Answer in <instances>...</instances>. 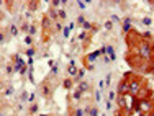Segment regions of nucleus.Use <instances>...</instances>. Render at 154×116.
I'll list each match as a JSON object with an SVG mask.
<instances>
[{
  "instance_id": "27",
  "label": "nucleus",
  "mask_w": 154,
  "mask_h": 116,
  "mask_svg": "<svg viewBox=\"0 0 154 116\" xmlns=\"http://www.w3.org/2000/svg\"><path fill=\"white\" fill-rule=\"evenodd\" d=\"M35 34H36V25H31L30 31H28V36H35Z\"/></svg>"
},
{
  "instance_id": "22",
  "label": "nucleus",
  "mask_w": 154,
  "mask_h": 116,
  "mask_svg": "<svg viewBox=\"0 0 154 116\" xmlns=\"http://www.w3.org/2000/svg\"><path fill=\"white\" fill-rule=\"evenodd\" d=\"M38 105L36 103H31V106H30V115H35V113H38Z\"/></svg>"
},
{
  "instance_id": "42",
  "label": "nucleus",
  "mask_w": 154,
  "mask_h": 116,
  "mask_svg": "<svg viewBox=\"0 0 154 116\" xmlns=\"http://www.w3.org/2000/svg\"><path fill=\"white\" fill-rule=\"evenodd\" d=\"M112 21H120V18L116 15H112Z\"/></svg>"
},
{
  "instance_id": "29",
  "label": "nucleus",
  "mask_w": 154,
  "mask_h": 116,
  "mask_svg": "<svg viewBox=\"0 0 154 116\" xmlns=\"http://www.w3.org/2000/svg\"><path fill=\"white\" fill-rule=\"evenodd\" d=\"M89 116H98V110L95 106H92L90 108V113H89Z\"/></svg>"
},
{
  "instance_id": "45",
  "label": "nucleus",
  "mask_w": 154,
  "mask_h": 116,
  "mask_svg": "<svg viewBox=\"0 0 154 116\" xmlns=\"http://www.w3.org/2000/svg\"><path fill=\"white\" fill-rule=\"evenodd\" d=\"M87 116H89V115H87Z\"/></svg>"
},
{
  "instance_id": "44",
  "label": "nucleus",
  "mask_w": 154,
  "mask_h": 116,
  "mask_svg": "<svg viewBox=\"0 0 154 116\" xmlns=\"http://www.w3.org/2000/svg\"><path fill=\"white\" fill-rule=\"evenodd\" d=\"M39 116H51V115H39Z\"/></svg>"
},
{
  "instance_id": "35",
  "label": "nucleus",
  "mask_w": 154,
  "mask_h": 116,
  "mask_svg": "<svg viewBox=\"0 0 154 116\" xmlns=\"http://www.w3.org/2000/svg\"><path fill=\"white\" fill-rule=\"evenodd\" d=\"M152 38V34L149 33V31H146V33H143V39H146V41H148V39H151Z\"/></svg>"
},
{
  "instance_id": "36",
  "label": "nucleus",
  "mask_w": 154,
  "mask_h": 116,
  "mask_svg": "<svg viewBox=\"0 0 154 116\" xmlns=\"http://www.w3.org/2000/svg\"><path fill=\"white\" fill-rule=\"evenodd\" d=\"M112 28H113V21H107V23H105V30L110 31Z\"/></svg>"
},
{
  "instance_id": "17",
  "label": "nucleus",
  "mask_w": 154,
  "mask_h": 116,
  "mask_svg": "<svg viewBox=\"0 0 154 116\" xmlns=\"http://www.w3.org/2000/svg\"><path fill=\"white\" fill-rule=\"evenodd\" d=\"M30 98V93L26 92V90H21V95H20V103H25V101H28Z\"/></svg>"
},
{
  "instance_id": "5",
  "label": "nucleus",
  "mask_w": 154,
  "mask_h": 116,
  "mask_svg": "<svg viewBox=\"0 0 154 116\" xmlns=\"http://www.w3.org/2000/svg\"><path fill=\"white\" fill-rule=\"evenodd\" d=\"M118 95H130V82L126 79H122L118 82Z\"/></svg>"
},
{
  "instance_id": "16",
  "label": "nucleus",
  "mask_w": 154,
  "mask_h": 116,
  "mask_svg": "<svg viewBox=\"0 0 154 116\" xmlns=\"http://www.w3.org/2000/svg\"><path fill=\"white\" fill-rule=\"evenodd\" d=\"M57 70H59V66H57V64H54V66L51 67V72H49V75H48V79L56 77V75H57Z\"/></svg>"
},
{
  "instance_id": "19",
  "label": "nucleus",
  "mask_w": 154,
  "mask_h": 116,
  "mask_svg": "<svg viewBox=\"0 0 154 116\" xmlns=\"http://www.w3.org/2000/svg\"><path fill=\"white\" fill-rule=\"evenodd\" d=\"M3 95H5V97H12V95H13V87H12V85L7 87V88L3 90Z\"/></svg>"
},
{
  "instance_id": "40",
  "label": "nucleus",
  "mask_w": 154,
  "mask_h": 116,
  "mask_svg": "<svg viewBox=\"0 0 154 116\" xmlns=\"http://www.w3.org/2000/svg\"><path fill=\"white\" fill-rule=\"evenodd\" d=\"M54 28H56V31H59V30H64L61 23H56V25H54Z\"/></svg>"
},
{
  "instance_id": "30",
  "label": "nucleus",
  "mask_w": 154,
  "mask_h": 116,
  "mask_svg": "<svg viewBox=\"0 0 154 116\" xmlns=\"http://www.w3.org/2000/svg\"><path fill=\"white\" fill-rule=\"evenodd\" d=\"M85 3H89V2H82V0H79V2H77V7H79L80 10H84V8H85V7H87Z\"/></svg>"
},
{
  "instance_id": "37",
  "label": "nucleus",
  "mask_w": 154,
  "mask_h": 116,
  "mask_svg": "<svg viewBox=\"0 0 154 116\" xmlns=\"http://www.w3.org/2000/svg\"><path fill=\"white\" fill-rule=\"evenodd\" d=\"M143 23H144L146 26H149V25L152 23V20H151V18H148V16H146V18H143Z\"/></svg>"
},
{
  "instance_id": "6",
  "label": "nucleus",
  "mask_w": 154,
  "mask_h": 116,
  "mask_svg": "<svg viewBox=\"0 0 154 116\" xmlns=\"http://www.w3.org/2000/svg\"><path fill=\"white\" fill-rule=\"evenodd\" d=\"M116 101H118L120 110H125V108H130V106H128V95H118V98H116Z\"/></svg>"
},
{
  "instance_id": "26",
  "label": "nucleus",
  "mask_w": 154,
  "mask_h": 116,
  "mask_svg": "<svg viewBox=\"0 0 154 116\" xmlns=\"http://www.w3.org/2000/svg\"><path fill=\"white\" fill-rule=\"evenodd\" d=\"M67 18V13H66V10L59 8V20H66Z\"/></svg>"
},
{
  "instance_id": "20",
  "label": "nucleus",
  "mask_w": 154,
  "mask_h": 116,
  "mask_svg": "<svg viewBox=\"0 0 154 116\" xmlns=\"http://www.w3.org/2000/svg\"><path fill=\"white\" fill-rule=\"evenodd\" d=\"M72 98H74L75 101H77V100H80V98H82V92H80V90H79V88H77V90H75V92H74V93H72Z\"/></svg>"
},
{
  "instance_id": "11",
  "label": "nucleus",
  "mask_w": 154,
  "mask_h": 116,
  "mask_svg": "<svg viewBox=\"0 0 154 116\" xmlns=\"http://www.w3.org/2000/svg\"><path fill=\"white\" fill-rule=\"evenodd\" d=\"M39 3H41V2H38V0H35V2H33V0H31V2H28V12H36V10H38L39 8Z\"/></svg>"
},
{
  "instance_id": "28",
  "label": "nucleus",
  "mask_w": 154,
  "mask_h": 116,
  "mask_svg": "<svg viewBox=\"0 0 154 116\" xmlns=\"http://www.w3.org/2000/svg\"><path fill=\"white\" fill-rule=\"evenodd\" d=\"M25 44H26V46H31L33 44V36H28L26 34V38H25Z\"/></svg>"
},
{
  "instance_id": "18",
  "label": "nucleus",
  "mask_w": 154,
  "mask_h": 116,
  "mask_svg": "<svg viewBox=\"0 0 154 116\" xmlns=\"http://www.w3.org/2000/svg\"><path fill=\"white\" fill-rule=\"evenodd\" d=\"M49 26H51V18L48 15H45V18H43V28H45V30H49Z\"/></svg>"
},
{
  "instance_id": "34",
  "label": "nucleus",
  "mask_w": 154,
  "mask_h": 116,
  "mask_svg": "<svg viewBox=\"0 0 154 116\" xmlns=\"http://www.w3.org/2000/svg\"><path fill=\"white\" fill-rule=\"evenodd\" d=\"M71 30H72V28H71V25H69V26H66V28H64V36H66V38H67V36L71 34Z\"/></svg>"
},
{
  "instance_id": "23",
  "label": "nucleus",
  "mask_w": 154,
  "mask_h": 116,
  "mask_svg": "<svg viewBox=\"0 0 154 116\" xmlns=\"http://www.w3.org/2000/svg\"><path fill=\"white\" fill-rule=\"evenodd\" d=\"M74 116H85L84 108H75V110H74Z\"/></svg>"
},
{
  "instance_id": "2",
  "label": "nucleus",
  "mask_w": 154,
  "mask_h": 116,
  "mask_svg": "<svg viewBox=\"0 0 154 116\" xmlns=\"http://www.w3.org/2000/svg\"><path fill=\"white\" fill-rule=\"evenodd\" d=\"M128 82H130V95L131 97H138L139 92L143 90V80L136 75H131L130 79H128Z\"/></svg>"
},
{
  "instance_id": "9",
  "label": "nucleus",
  "mask_w": 154,
  "mask_h": 116,
  "mask_svg": "<svg viewBox=\"0 0 154 116\" xmlns=\"http://www.w3.org/2000/svg\"><path fill=\"white\" fill-rule=\"evenodd\" d=\"M8 33H10V36H17L18 33H20V26L15 25V23H10L8 25Z\"/></svg>"
},
{
  "instance_id": "38",
  "label": "nucleus",
  "mask_w": 154,
  "mask_h": 116,
  "mask_svg": "<svg viewBox=\"0 0 154 116\" xmlns=\"http://www.w3.org/2000/svg\"><path fill=\"white\" fill-rule=\"evenodd\" d=\"M85 38H87V33H85V31H82V33L79 34V39H80V41H84Z\"/></svg>"
},
{
  "instance_id": "3",
  "label": "nucleus",
  "mask_w": 154,
  "mask_h": 116,
  "mask_svg": "<svg viewBox=\"0 0 154 116\" xmlns=\"http://www.w3.org/2000/svg\"><path fill=\"white\" fill-rule=\"evenodd\" d=\"M53 90H54V85L46 79V82L43 83L41 87H39V95H41L43 98L49 100V98H51V95H53Z\"/></svg>"
},
{
  "instance_id": "1",
  "label": "nucleus",
  "mask_w": 154,
  "mask_h": 116,
  "mask_svg": "<svg viewBox=\"0 0 154 116\" xmlns=\"http://www.w3.org/2000/svg\"><path fill=\"white\" fill-rule=\"evenodd\" d=\"M136 54L141 57V59H146V61L152 59V56H154V46L151 44V41L141 39V41H139V44H138V48H136Z\"/></svg>"
},
{
  "instance_id": "10",
  "label": "nucleus",
  "mask_w": 154,
  "mask_h": 116,
  "mask_svg": "<svg viewBox=\"0 0 154 116\" xmlns=\"http://www.w3.org/2000/svg\"><path fill=\"white\" fill-rule=\"evenodd\" d=\"M100 56V51H95V52H90V54H87V59H85V64L89 62V64H92L97 57Z\"/></svg>"
},
{
  "instance_id": "21",
  "label": "nucleus",
  "mask_w": 154,
  "mask_h": 116,
  "mask_svg": "<svg viewBox=\"0 0 154 116\" xmlns=\"http://www.w3.org/2000/svg\"><path fill=\"white\" fill-rule=\"evenodd\" d=\"M13 72H15V67H12V66H5V75H12Z\"/></svg>"
},
{
  "instance_id": "33",
  "label": "nucleus",
  "mask_w": 154,
  "mask_h": 116,
  "mask_svg": "<svg viewBox=\"0 0 154 116\" xmlns=\"http://www.w3.org/2000/svg\"><path fill=\"white\" fill-rule=\"evenodd\" d=\"M77 23H79V25H84V23H85V16H84V15L77 16Z\"/></svg>"
},
{
  "instance_id": "4",
  "label": "nucleus",
  "mask_w": 154,
  "mask_h": 116,
  "mask_svg": "<svg viewBox=\"0 0 154 116\" xmlns=\"http://www.w3.org/2000/svg\"><path fill=\"white\" fill-rule=\"evenodd\" d=\"M151 111H154V103H152V98H144V100H139V113L149 115Z\"/></svg>"
},
{
  "instance_id": "12",
  "label": "nucleus",
  "mask_w": 154,
  "mask_h": 116,
  "mask_svg": "<svg viewBox=\"0 0 154 116\" xmlns=\"http://www.w3.org/2000/svg\"><path fill=\"white\" fill-rule=\"evenodd\" d=\"M79 90H80L82 93L89 92V90H90V83H89V82H85V80H82V82L79 83Z\"/></svg>"
},
{
  "instance_id": "32",
  "label": "nucleus",
  "mask_w": 154,
  "mask_h": 116,
  "mask_svg": "<svg viewBox=\"0 0 154 116\" xmlns=\"http://www.w3.org/2000/svg\"><path fill=\"white\" fill-rule=\"evenodd\" d=\"M115 98H116V93H115V92H113V90H112V92L108 93V101H113Z\"/></svg>"
},
{
  "instance_id": "25",
  "label": "nucleus",
  "mask_w": 154,
  "mask_h": 116,
  "mask_svg": "<svg viewBox=\"0 0 154 116\" xmlns=\"http://www.w3.org/2000/svg\"><path fill=\"white\" fill-rule=\"evenodd\" d=\"M26 56H30V57L36 56V49H35V48H28V49H26Z\"/></svg>"
},
{
  "instance_id": "15",
  "label": "nucleus",
  "mask_w": 154,
  "mask_h": 116,
  "mask_svg": "<svg viewBox=\"0 0 154 116\" xmlns=\"http://www.w3.org/2000/svg\"><path fill=\"white\" fill-rule=\"evenodd\" d=\"M30 26H31L30 23H26V21H21V23H20V31H21V33H26V34H28Z\"/></svg>"
},
{
  "instance_id": "14",
  "label": "nucleus",
  "mask_w": 154,
  "mask_h": 116,
  "mask_svg": "<svg viewBox=\"0 0 154 116\" xmlns=\"http://www.w3.org/2000/svg\"><path fill=\"white\" fill-rule=\"evenodd\" d=\"M72 85H74V80H72L71 77H67V79H64V80H62V87H64L66 90L72 88Z\"/></svg>"
},
{
  "instance_id": "24",
  "label": "nucleus",
  "mask_w": 154,
  "mask_h": 116,
  "mask_svg": "<svg viewBox=\"0 0 154 116\" xmlns=\"http://www.w3.org/2000/svg\"><path fill=\"white\" fill-rule=\"evenodd\" d=\"M95 101H97V103L102 101V90H97V92H95Z\"/></svg>"
},
{
  "instance_id": "13",
  "label": "nucleus",
  "mask_w": 154,
  "mask_h": 116,
  "mask_svg": "<svg viewBox=\"0 0 154 116\" xmlns=\"http://www.w3.org/2000/svg\"><path fill=\"white\" fill-rule=\"evenodd\" d=\"M67 74H69V77H77V74H79V69H77L75 66H69L67 67Z\"/></svg>"
},
{
  "instance_id": "39",
  "label": "nucleus",
  "mask_w": 154,
  "mask_h": 116,
  "mask_svg": "<svg viewBox=\"0 0 154 116\" xmlns=\"http://www.w3.org/2000/svg\"><path fill=\"white\" fill-rule=\"evenodd\" d=\"M85 69H87V70H90V72H92V70H95L94 64H85Z\"/></svg>"
},
{
  "instance_id": "41",
  "label": "nucleus",
  "mask_w": 154,
  "mask_h": 116,
  "mask_svg": "<svg viewBox=\"0 0 154 116\" xmlns=\"http://www.w3.org/2000/svg\"><path fill=\"white\" fill-rule=\"evenodd\" d=\"M28 101H31V103L35 101V93H31V95H30V98H28Z\"/></svg>"
},
{
  "instance_id": "43",
  "label": "nucleus",
  "mask_w": 154,
  "mask_h": 116,
  "mask_svg": "<svg viewBox=\"0 0 154 116\" xmlns=\"http://www.w3.org/2000/svg\"><path fill=\"white\" fill-rule=\"evenodd\" d=\"M107 110H108V111L112 110V101H107Z\"/></svg>"
},
{
  "instance_id": "31",
  "label": "nucleus",
  "mask_w": 154,
  "mask_h": 116,
  "mask_svg": "<svg viewBox=\"0 0 154 116\" xmlns=\"http://www.w3.org/2000/svg\"><path fill=\"white\" fill-rule=\"evenodd\" d=\"M105 83H107V85L112 83V72H108V74H107V77H105Z\"/></svg>"
},
{
  "instance_id": "8",
  "label": "nucleus",
  "mask_w": 154,
  "mask_h": 116,
  "mask_svg": "<svg viewBox=\"0 0 154 116\" xmlns=\"http://www.w3.org/2000/svg\"><path fill=\"white\" fill-rule=\"evenodd\" d=\"M123 33L125 34H130L131 33V16H126V20H125V23H123Z\"/></svg>"
},
{
  "instance_id": "7",
  "label": "nucleus",
  "mask_w": 154,
  "mask_h": 116,
  "mask_svg": "<svg viewBox=\"0 0 154 116\" xmlns=\"http://www.w3.org/2000/svg\"><path fill=\"white\" fill-rule=\"evenodd\" d=\"M48 16L51 18V20H59V10L57 8H53V7H49L48 8V13H46Z\"/></svg>"
}]
</instances>
